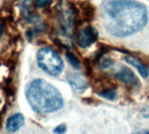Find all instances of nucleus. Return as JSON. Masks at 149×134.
<instances>
[{"mask_svg": "<svg viewBox=\"0 0 149 134\" xmlns=\"http://www.w3.org/2000/svg\"><path fill=\"white\" fill-rule=\"evenodd\" d=\"M105 29L118 38L131 36L142 30L147 23L146 7L133 0H108L103 6Z\"/></svg>", "mask_w": 149, "mask_h": 134, "instance_id": "1", "label": "nucleus"}, {"mask_svg": "<svg viewBox=\"0 0 149 134\" xmlns=\"http://www.w3.org/2000/svg\"><path fill=\"white\" fill-rule=\"evenodd\" d=\"M26 97L33 110L39 114L53 113L63 107V98L59 90L42 79L28 83Z\"/></svg>", "mask_w": 149, "mask_h": 134, "instance_id": "2", "label": "nucleus"}, {"mask_svg": "<svg viewBox=\"0 0 149 134\" xmlns=\"http://www.w3.org/2000/svg\"><path fill=\"white\" fill-rule=\"evenodd\" d=\"M37 63L44 72L52 76H59L64 68L60 55L49 47H42L38 51Z\"/></svg>", "mask_w": 149, "mask_h": 134, "instance_id": "3", "label": "nucleus"}, {"mask_svg": "<svg viewBox=\"0 0 149 134\" xmlns=\"http://www.w3.org/2000/svg\"><path fill=\"white\" fill-rule=\"evenodd\" d=\"M77 16V9L70 2L63 1L57 6V19L63 34L71 33Z\"/></svg>", "mask_w": 149, "mask_h": 134, "instance_id": "4", "label": "nucleus"}, {"mask_svg": "<svg viewBox=\"0 0 149 134\" xmlns=\"http://www.w3.org/2000/svg\"><path fill=\"white\" fill-rule=\"evenodd\" d=\"M98 38L97 31L91 26H87L82 28L77 36V42L82 48H87L91 47Z\"/></svg>", "mask_w": 149, "mask_h": 134, "instance_id": "5", "label": "nucleus"}, {"mask_svg": "<svg viewBox=\"0 0 149 134\" xmlns=\"http://www.w3.org/2000/svg\"><path fill=\"white\" fill-rule=\"evenodd\" d=\"M115 77L125 83L127 85L137 86L139 84V79L135 76V74L129 68L125 66H121L120 69L115 73Z\"/></svg>", "mask_w": 149, "mask_h": 134, "instance_id": "6", "label": "nucleus"}, {"mask_svg": "<svg viewBox=\"0 0 149 134\" xmlns=\"http://www.w3.org/2000/svg\"><path fill=\"white\" fill-rule=\"evenodd\" d=\"M25 124V117L21 113H15L6 120V129L8 132L13 133L18 131Z\"/></svg>", "mask_w": 149, "mask_h": 134, "instance_id": "7", "label": "nucleus"}, {"mask_svg": "<svg viewBox=\"0 0 149 134\" xmlns=\"http://www.w3.org/2000/svg\"><path fill=\"white\" fill-rule=\"evenodd\" d=\"M67 79L69 84L77 90H83L87 88V82L81 73H69Z\"/></svg>", "mask_w": 149, "mask_h": 134, "instance_id": "8", "label": "nucleus"}, {"mask_svg": "<svg viewBox=\"0 0 149 134\" xmlns=\"http://www.w3.org/2000/svg\"><path fill=\"white\" fill-rule=\"evenodd\" d=\"M125 60L128 64L135 67L143 78H146L149 76V69L147 68V66L145 63H143L139 59H138L134 56H132V55H127V56H125Z\"/></svg>", "mask_w": 149, "mask_h": 134, "instance_id": "9", "label": "nucleus"}, {"mask_svg": "<svg viewBox=\"0 0 149 134\" xmlns=\"http://www.w3.org/2000/svg\"><path fill=\"white\" fill-rule=\"evenodd\" d=\"M81 8L84 11V16L85 20L91 21L93 19L95 15V8L89 2H82Z\"/></svg>", "mask_w": 149, "mask_h": 134, "instance_id": "10", "label": "nucleus"}, {"mask_svg": "<svg viewBox=\"0 0 149 134\" xmlns=\"http://www.w3.org/2000/svg\"><path fill=\"white\" fill-rule=\"evenodd\" d=\"M98 95L100 97H102L104 99L107 100H115L117 97V92L115 90V89H111V88H107V89H104L103 90L98 92Z\"/></svg>", "mask_w": 149, "mask_h": 134, "instance_id": "11", "label": "nucleus"}, {"mask_svg": "<svg viewBox=\"0 0 149 134\" xmlns=\"http://www.w3.org/2000/svg\"><path fill=\"white\" fill-rule=\"evenodd\" d=\"M66 57H67L69 64L73 67L74 69H79L80 68V61L72 53H68V52L66 53Z\"/></svg>", "mask_w": 149, "mask_h": 134, "instance_id": "12", "label": "nucleus"}, {"mask_svg": "<svg viewBox=\"0 0 149 134\" xmlns=\"http://www.w3.org/2000/svg\"><path fill=\"white\" fill-rule=\"evenodd\" d=\"M53 0H35V3L39 7H45L49 6Z\"/></svg>", "mask_w": 149, "mask_h": 134, "instance_id": "13", "label": "nucleus"}, {"mask_svg": "<svg viewBox=\"0 0 149 134\" xmlns=\"http://www.w3.org/2000/svg\"><path fill=\"white\" fill-rule=\"evenodd\" d=\"M65 131H66V125L63 124L58 125L54 130V134H63V133H65Z\"/></svg>", "mask_w": 149, "mask_h": 134, "instance_id": "14", "label": "nucleus"}, {"mask_svg": "<svg viewBox=\"0 0 149 134\" xmlns=\"http://www.w3.org/2000/svg\"><path fill=\"white\" fill-rule=\"evenodd\" d=\"M112 64V60L109 58H106V59H104L103 61H102V66L103 68H108L110 65Z\"/></svg>", "mask_w": 149, "mask_h": 134, "instance_id": "15", "label": "nucleus"}, {"mask_svg": "<svg viewBox=\"0 0 149 134\" xmlns=\"http://www.w3.org/2000/svg\"><path fill=\"white\" fill-rule=\"evenodd\" d=\"M6 113V109H3L1 111H0V126L2 124V121H3V117Z\"/></svg>", "mask_w": 149, "mask_h": 134, "instance_id": "16", "label": "nucleus"}, {"mask_svg": "<svg viewBox=\"0 0 149 134\" xmlns=\"http://www.w3.org/2000/svg\"><path fill=\"white\" fill-rule=\"evenodd\" d=\"M3 33H4V26L2 24H0V38L2 37Z\"/></svg>", "mask_w": 149, "mask_h": 134, "instance_id": "17", "label": "nucleus"}, {"mask_svg": "<svg viewBox=\"0 0 149 134\" xmlns=\"http://www.w3.org/2000/svg\"><path fill=\"white\" fill-rule=\"evenodd\" d=\"M137 134H149V130H144L142 131L138 132Z\"/></svg>", "mask_w": 149, "mask_h": 134, "instance_id": "18", "label": "nucleus"}, {"mask_svg": "<svg viewBox=\"0 0 149 134\" xmlns=\"http://www.w3.org/2000/svg\"><path fill=\"white\" fill-rule=\"evenodd\" d=\"M0 103H1V100H0Z\"/></svg>", "mask_w": 149, "mask_h": 134, "instance_id": "19", "label": "nucleus"}, {"mask_svg": "<svg viewBox=\"0 0 149 134\" xmlns=\"http://www.w3.org/2000/svg\"><path fill=\"white\" fill-rule=\"evenodd\" d=\"M148 1H149V0H148Z\"/></svg>", "mask_w": 149, "mask_h": 134, "instance_id": "20", "label": "nucleus"}]
</instances>
